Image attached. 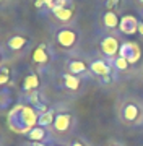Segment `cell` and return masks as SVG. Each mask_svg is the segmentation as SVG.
Masks as SVG:
<instances>
[{
  "label": "cell",
  "mask_w": 143,
  "mask_h": 146,
  "mask_svg": "<svg viewBox=\"0 0 143 146\" xmlns=\"http://www.w3.org/2000/svg\"><path fill=\"white\" fill-rule=\"evenodd\" d=\"M39 112L29 104H16L8 114V125L11 130L26 135L28 131L37 125Z\"/></svg>",
  "instance_id": "6da1fadb"
},
{
  "label": "cell",
  "mask_w": 143,
  "mask_h": 146,
  "mask_svg": "<svg viewBox=\"0 0 143 146\" xmlns=\"http://www.w3.org/2000/svg\"><path fill=\"white\" fill-rule=\"evenodd\" d=\"M80 41V34L75 31L73 28H60L55 33V44L64 50H72L73 47H76Z\"/></svg>",
  "instance_id": "7a4b0ae2"
},
{
  "label": "cell",
  "mask_w": 143,
  "mask_h": 146,
  "mask_svg": "<svg viewBox=\"0 0 143 146\" xmlns=\"http://www.w3.org/2000/svg\"><path fill=\"white\" fill-rule=\"evenodd\" d=\"M120 46H122V42L119 41V37L116 34H106L104 37H101V41H99V49L107 60H114L119 55Z\"/></svg>",
  "instance_id": "3957f363"
},
{
  "label": "cell",
  "mask_w": 143,
  "mask_h": 146,
  "mask_svg": "<svg viewBox=\"0 0 143 146\" xmlns=\"http://www.w3.org/2000/svg\"><path fill=\"white\" fill-rule=\"evenodd\" d=\"M120 115H122V119H124V122L133 123V125H138V123L142 122L143 109H142V106L138 104L137 101H128V102H125V104L122 106Z\"/></svg>",
  "instance_id": "277c9868"
},
{
  "label": "cell",
  "mask_w": 143,
  "mask_h": 146,
  "mask_svg": "<svg viewBox=\"0 0 143 146\" xmlns=\"http://www.w3.org/2000/svg\"><path fill=\"white\" fill-rule=\"evenodd\" d=\"M90 70H91V73H94L96 76L102 78L104 81H109V78L114 73V65L107 58H94L90 63Z\"/></svg>",
  "instance_id": "5b68a950"
},
{
  "label": "cell",
  "mask_w": 143,
  "mask_h": 146,
  "mask_svg": "<svg viewBox=\"0 0 143 146\" xmlns=\"http://www.w3.org/2000/svg\"><path fill=\"white\" fill-rule=\"evenodd\" d=\"M72 127H73V114L70 110L57 112L55 120H54V125H52L54 130L57 133H60V135H65V133H69L72 130Z\"/></svg>",
  "instance_id": "8992f818"
},
{
  "label": "cell",
  "mask_w": 143,
  "mask_h": 146,
  "mask_svg": "<svg viewBox=\"0 0 143 146\" xmlns=\"http://www.w3.org/2000/svg\"><path fill=\"white\" fill-rule=\"evenodd\" d=\"M119 55L124 57V58H127V62L130 63V65H133V63H137L138 60H140V57H142V50H140V46H138L137 42L125 41V42H122Z\"/></svg>",
  "instance_id": "52a82bcc"
},
{
  "label": "cell",
  "mask_w": 143,
  "mask_h": 146,
  "mask_svg": "<svg viewBox=\"0 0 143 146\" xmlns=\"http://www.w3.org/2000/svg\"><path fill=\"white\" fill-rule=\"evenodd\" d=\"M138 20L133 15H124L120 18V25H119V33L124 36H133L135 33H138Z\"/></svg>",
  "instance_id": "ba28073f"
},
{
  "label": "cell",
  "mask_w": 143,
  "mask_h": 146,
  "mask_svg": "<svg viewBox=\"0 0 143 146\" xmlns=\"http://www.w3.org/2000/svg\"><path fill=\"white\" fill-rule=\"evenodd\" d=\"M25 136H26V140L29 141V143H51V141H52L49 130L44 128V127H39V125L31 128Z\"/></svg>",
  "instance_id": "9c48e42d"
},
{
  "label": "cell",
  "mask_w": 143,
  "mask_h": 146,
  "mask_svg": "<svg viewBox=\"0 0 143 146\" xmlns=\"http://www.w3.org/2000/svg\"><path fill=\"white\" fill-rule=\"evenodd\" d=\"M51 49L47 47V44H39V46L33 50V62L39 65V67H46L49 62H51Z\"/></svg>",
  "instance_id": "30bf717a"
},
{
  "label": "cell",
  "mask_w": 143,
  "mask_h": 146,
  "mask_svg": "<svg viewBox=\"0 0 143 146\" xmlns=\"http://www.w3.org/2000/svg\"><path fill=\"white\" fill-rule=\"evenodd\" d=\"M29 44V37L21 36V34H15V36H10L8 41H7V49L11 50V52H18Z\"/></svg>",
  "instance_id": "8fae6325"
},
{
  "label": "cell",
  "mask_w": 143,
  "mask_h": 146,
  "mask_svg": "<svg viewBox=\"0 0 143 146\" xmlns=\"http://www.w3.org/2000/svg\"><path fill=\"white\" fill-rule=\"evenodd\" d=\"M67 70H69V73H72V75H88V72H91L90 67L86 65V62H83V60H80V58H73V60H69L67 62Z\"/></svg>",
  "instance_id": "7c38bea8"
},
{
  "label": "cell",
  "mask_w": 143,
  "mask_h": 146,
  "mask_svg": "<svg viewBox=\"0 0 143 146\" xmlns=\"http://www.w3.org/2000/svg\"><path fill=\"white\" fill-rule=\"evenodd\" d=\"M101 21H102V26L106 28V29H111V31L112 29H119V25H120V18H119V15H117L116 11H112V10L104 11Z\"/></svg>",
  "instance_id": "4fadbf2b"
},
{
  "label": "cell",
  "mask_w": 143,
  "mask_h": 146,
  "mask_svg": "<svg viewBox=\"0 0 143 146\" xmlns=\"http://www.w3.org/2000/svg\"><path fill=\"white\" fill-rule=\"evenodd\" d=\"M51 13H52V16L57 21H60V23H69V21L73 18V8H72V5L70 7H57V8H54Z\"/></svg>",
  "instance_id": "5bb4252c"
},
{
  "label": "cell",
  "mask_w": 143,
  "mask_h": 146,
  "mask_svg": "<svg viewBox=\"0 0 143 146\" xmlns=\"http://www.w3.org/2000/svg\"><path fill=\"white\" fill-rule=\"evenodd\" d=\"M37 88H39V76H37L36 73H28L26 76H25V80H23V84H21V89L23 93H33V91H37Z\"/></svg>",
  "instance_id": "9a60e30c"
},
{
  "label": "cell",
  "mask_w": 143,
  "mask_h": 146,
  "mask_svg": "<svg viewBox=\"0 0 143 146\" xmlns=\"http://www.w3.org/2000/svg\"><path fill=\"white\" fill-rule=\"evenodd\" d=\"M62 81H64V88L69 89V91H76V89H80V86H81L80 76L72 75V73H69V72H65L64 75H62Z\"/></svg>",
  "instance_id": "2e32d148"
},
{
  "label": "cell",
  "mask_w": 143,
  "mask_h": 146,
  "mask_svg": "<svg viewBox=\"0 0 143 146\" xmlns=\"http://www.w3.org/2000/svg\"><path fill=\"white\" fill-rule=\"evenodd\" d=\"M55 115H57V112H55L54 109H49V110H46V112H43V114L39 115L37 125H39V127H44V128L52 127V125H54V120H55Z\"/></svg>",
  "instance_id": "e0dca14e"
},
{
  "label": "cell",
  "mask_w": 143,
  "mask_h": 146,
  "mask_svg": "<svg viewBox=\"0 0 143 146\" xmlns=\"http://www.w3.org/2000/svg\"><path fill=\"white\" fill-rule=\"evenodd\" d=\"M13 102V96L8 88H0V110L7 109Z\"/></svg>",
  "instance_id": "ac0fdd59"
},
{
  "label": "cell",
  "mask_w": 143,
  "mask_h": 146,
  "mask_svg": "<svg viewBox=\"0 0 143 146\" xmlns=\"http://www.w3.org/2000/svg\"><path fill=\"white\" fill-rule=\"evenodd\" d=\"M112 65H114V68H116L117 72H127L128 67H130V63L127 62V58L120 57V55H117L114 60H111Z\"/></svg>",
  "instance_id": "d6986e66"
},
{
  "label": "cell",
  "mask_w": 143,
  "mask_h": 146,
  "mask_svg": "<svg viewBox=\"0 0 143 146\" xmlns=\"http://www.w3.org/2000/svg\"><path fill=\"white\" fill-rule=\"evenodd\" d=\"M11 80V70L8 67L0 68V88H5Z\"/></svg>",
  "instance_id": "ffe728a7"
},
{
  "label": "cell",
  "mask_w": 143,
  "mask_h": 146,
  "mask_svg": "<svg viewBox=\"0 0 143 146\" xmlns=\"http://www.w3.org/2000/svg\"><path fill=\"white\" fill-rule=\"evenodd\" d=\"M104 5H106L107 10L114 11V8H117V7L120 5V0H106V2H104Z\"/></svg>",
  "instance_id": "44dd1931"
},
{
  "label": "cell",
  "mask_w": 143,
  "mask_h": 146,
  "mask_svg": "<svg viewBox=\"0 0 143 146\" xmlns=\"http://www.w3.org/2000/svg\"><path fill=\"white\" fill-rule=\"evenodd\" d=\"M34 7H36V10H44L46 8V2L44 0H34Z\"/></svg>",
  "instance_id": "7402d4cb"
},
{
  "label": "cell",
  "mask_w": 143,
  "mask_h": 146,
  "mask_svg": "<svg viewBox=\"0 0 143 146\" xmlns=\"http://www.w3.org/2000/svg\"><path fill=\"white\" fill-rule=\"evenodd\" d=\"M70 146H88V145H86L85 140H80V138H78V140L72 141V143H70Z\"/></svg>",
  "instance_id": "603a6c76"
},
{
  "label": "cell",
  "mask_w": 143,
  "mask_h": 146,
  "mask_svg": "<svg viewBox=\"0 0 143 146\" xmlns=\"http://www.w3.org/2000/svg\"><path fill=\"white\" fill-rule=\"evenodd\" d=\"M47 146H67V145H64V143H60V141H57V140H54L52 138V141L47 143Z\"/></svg>",
  "instance_id": "cb8c5ba5"
},
{
  "label": "cell",
  "mask_w": 143,
  "mask_h": 146,
  "mask_svg": "<svg viewBox=\"0 0 143 146\" xmlns=\"http://www.w3.org/2000/svg\"><path fill=\"white\" fill-rule=\"evenodd\" d=\"M138 34L143 37V21H140V23H138Z\"/></svg>",
  "instance_id": "d4e9b609"
},
{
  "label": "cell",
  "mask_w": 143,
  "mask_h": 146,
  "mask_svg": "<svg viewBox=\"0 0 143 146\" xmlns=\"http://www.w3.org/2000/svg\"><path fill=\"white\" fill-rule=\"evenodd\" d=\"M109 146H122V145H120V143H111Z\"/></svg>",
  "instance_id": "484cf974"
},
{
  "label": "cell",
  "mask_w": 143,
  "mask_h": 146,
  "mask_svg": "<svg viewBox=\"0 0 143 146\" xmlns=\"http://www.w3.org/2000/svg\"><path fill=\"white\" fill-rule=\"evenodd\" d=\"M2 58H3V55H2V52H0V62H2Z\"/></svg>",
  "instance_id": "4316f807"
},
{
  "label": "cell",
  "mask_w": 143,
  "mask_h": 146,
  "mask_svg": "<svg viewBox=\"0 0 143 146\" xmlns=\"http://www.w3.org/2000/svg\"><path fill=\"white\" fill-rule=\"evenodd\" d=\"M138 2H140V3H143V0H138Z\"/></svg>",
  "instance_id": "83f0119b"
},
{
  "label": "cell",
  "mask_w": 143,
  "mask_h": 146,
  "mask_svg": "<svg viewBox=\"0 0 143 146\" xmlns=\"http://www.w3.org/2000/svg\"><path fill=\"white\" fill-rule=\"evenodd\" d=\"M142 13H143V10H142Z\"/></svg>",
  "instance_id": "f1b7e54d"
}]
</instances>
